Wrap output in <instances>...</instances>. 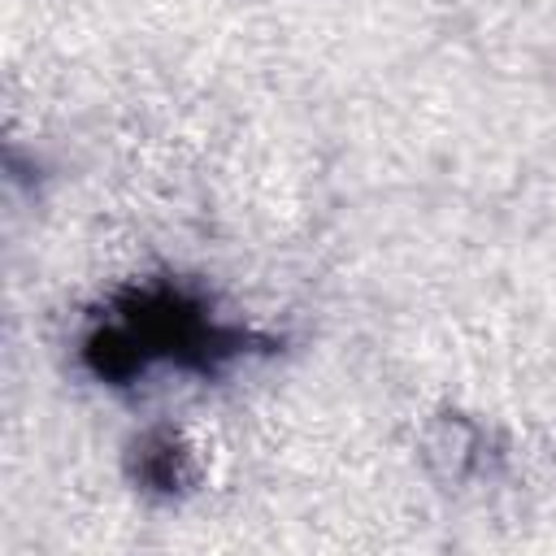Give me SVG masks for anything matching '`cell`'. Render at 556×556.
I'll use <instances>...</instances> for the list:
<instances>
[{"mask_svg":"<svg viewBox=\"0 0 556 556\" xmlns=\"http://www.w3.org/2000/svg\"><path fill=\"white\" fill-rule=\"evenodd\" d=\"M135 478L152 495H182L195 482V460L174 430H148L135 443Z\"/></svg>","mask_w":556,"mask_h":556,"instance_id":"2","label":"cell"},{"mask_svg":"<svg viewBox=\"0 0 556 556\" xmlns=\"http://www.w3.org/2000/svg\"><path fill=\"white\" fill-rule=\"evenodd\" d=\"M421 460L439 482H465L482 460V430L469 417L443 413L421 434Z\"/></svg>","mask_w":556,"mask_h":556,"instance_id":"1","label":"cell"}]
</instances>
